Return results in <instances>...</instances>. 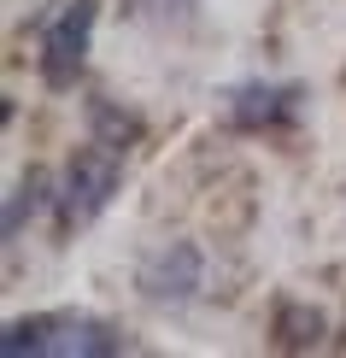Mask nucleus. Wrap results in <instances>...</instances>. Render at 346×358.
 Instances as JSON below:
<instances>
[{
	"instance_id": "obj_1",
	"label": "nucleus",
	"mask_w": 346,
	"mask_h": 358,
	"mask_svg": "<svg viewBox=\"0 0 346 358\" xmlns=\"http://www.w3.org/2000/svg\"><path fill=\"white\" fill-rule=\"evenodd\" d=\"M0 352L6 358H112L124 352V335L88 311H36V317H12L0 329Z\"/></svg>"
},
{
	"instance_id": "obj_2",
	"label": "nucleus",
	"mask_w": 346,
	"mask_h": 358,
	"mask_svg": "<svg viewBox=\"0 0 346 358\" xmlns=\"http://www.w3.org/2000/svg\"><path fill=\"white\" fill-rule=\"evenodd\" d=\"M117 176H124V153H112V147L88 141L82 153L65 165V176H59V194H53V217H59V229H65V235L88 229V223H94V217L112 206Z\"/></svg>"
},
{
	"instance_id": "obj_3",
	"label": "nucleus",
	"mask_w": 346,
	"mask_h": 358,
	"mask_svg": "<svg viewBox=\"0 0 346 358\" xmlns=\"http://www.w3.org/2000/svg\"><path fill=\"white\" fill-rule=\"evenodd\" d=\"M94 18H100V0H59L41 24V83L48 88H77L82 65H88V41H94Z\"/></svg>"
},
{
	"instance_id": "obj_4",
	"label": "nucleus",
	"mask_w": 346,
	"mask_h": 358,
	"mask_svg": "<svg viewBox=\"0 0 346 358\" xmlns=\"http://www.w3.org/2000/svg\"><path fill=\"white\" fill-rule=\"evenodd\" d=\"M200 276H206L200 252H194L188 241H176V247H164V252H153V259L141 264V294L153 306H182L188 294L200 288Z\"/></svg>"
},
{
	"instance_id": "obj_5",
	"label": "nucleus",
	"mask_w": 346,
	"mask_h": 358,
	"mask_svg": "<svg viewBox=\"0 0 346 358\" xmlns=\"http://www.w3.org/2000/svg\"><path fill=\"white\" fill-rule=\"evenodd\" d=\"M294 100H299V88H288V83H240L229 94V124H240V129H276V124L294 117Z\"/></svg>"
},
{
	"instance_id": "obj_6",
	"label": "nucleus",
	"mask_w": 346,
	"mask_h": 358,
	"mask_svg": "<svg viewBox=\"0 0 346 358\" xmlns=\"http://www.w3.org/2000/svg\"><path fill=\"white\" fill-rule=\"evenodd\" d=\"M88 141L112 147V153H129V147L141 141V124H135L129 112H117L112 100H88Z\"/></svg>"
},
{
	"instance_id": "obj_7",
	"label": "nucleus",
	"mask_w": 346,
	"mask_h": 358,
	"mask_svg": "<svg viewBox=\"0 0 346 358\" xmlns=\"http://www.w3.org/2000/svg\"><path fill=\"white\" fill-rule=\"evenodd\" d=\"M53 194H59V188H53V182H48L41 171H29L24 182L6 194V241H18V235H24V223L36 217L41 206H53Z\"/></svg>"
},
{
	"instance_id": "obj_8",
	"label": "nucleus",
	"mask_w": 346,
	"mask_h": 358,
	"mask_svg": "<svg viewBox=\"0 0 346 358\" xmlns=\"http://www.w3.org/2000/svg\"><path fill=\"white\" fill-rule=\"evenodd\" d=\"M276 341H282V347H317V341H323V311L288 300L276 311Z\"/></svg>"
}]
</instances>
